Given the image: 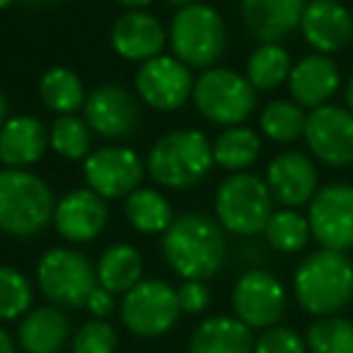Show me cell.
I'll return each instance as SVG.
<instances>
[{
    "label": "cell",
    "instance_id": "cell-8",
    "mask_svg": "<svg viewBox=\"0 0 353 353\" xmlns=\"http://www.w3.org/2000/svg\"><path fill=\"white\" fill-rule=\"evenodd\" d=\"M37 283L46 300L56 307H85L90 293L97 288V271L88 256L68 247L44 252L37 264Z\"/></svg>",
    "mask_w": 353,
    "mask_h": 353
},
{
    "label": "cell",
    "instance_id": "cell-17",
    "mask_svg": "<svg viewBox=\"0 0 353 353\" xmlns=\"http://www.w3.org/2000/svg\"><path fill=\"white\" fill-rule=\"evenodd\" d=\"M300 32L314 54H339L353 41V15L339 0H310L300 20Z\"/></svg>",
    "mask_w": 353,
    "mask_h": 353
},
{
    "label": "cell",
    "instance_id": "cell-22",
    "mask_svg": "<svg viewBox=\"0 0 353 353\" xmlns=\"http://www.w3.org/2000/svg\"><path fill=\"white\" fill-rule=\"evenodd\" d=\"M49 128L30 114L10 117L0 126V162L10 170H27L44 157Z\"/></svg>",
    "mask_w": 353,
    "mask_h": 353
},
{
    "label": "cell",
    "instance_id": "cell-21",
    "mask_svg": "<svg viewBox=\"0 0 353 353\" xmlns=\"http://www.w3.org/2000/svg\"><path fill=\"white\" fill-rule=\"evenodd\" d=\"M305 0H242V20L261 44H281L300 27Z\"/></svg>",
    "mask_w": 353,
    "mask_h": 353
},
{
    "label": "cell",
    "instance_id": "cell-23",
    "mask_svg": "<svg viewBox=\"0 0 353 353\" xmlns=\"http://www.w3.org/2000/svg\"><path fill=\"white\" fill-rule=\"evenodd\" d=\"M189 353H254V336L237 317L216 314L203 319L192 334Z\"/></svg>",
    "mask_w": 353,
    "mask_h": 353
},
{
    "label": "cell",
    "instance_id": "cell-36",
    "mask_svg": "<svg viewBox=\"0 0 353 353\" xmlns=\"http://www.w3.org/2000/svg\"><path fill=\"white\" fill-rule=\"evenodd\" d=\"M254 353H307V343L295 329L276 324L254 341Z\"/></svg>",
    "mask_w": 353,
    "mask_h": 353
},
{
    "label": "cell",
    "instance_id": "cell-26",
    "mask_svg": "<svg viewBox=\"0 0 353 353\" xmlns=\"http://www.w3.org/2000/svg\"><path fill=\"white\" fill-rule=\"evenodd\" d=\"M126 221L143 235H160L174 221V208L165 194L150 187H138L123 203Z\"/></svg>",
    "mask_w": 353,
    "mask_h": 353
},
{
    "label": "cell",
    "instance_id": "cell-5",
    "mask_svg": "<svg viewBox=\"0 0 353 353\" xmlns=\"http://www.w3.org/2000/svg\"><path fill=\"white\" fill-rule=\"evenodd\" d=\"M216 216L223 230L237 237H254L274 216V196L266 179L250 172H232L216 192Z\"/></svg>",
    "mask_w": 353,
    "mask_h": 353
},
{
    "label": "cell",
    "instance_id": "cell-41",
    "mask_svg": "<svg viewBox=\"0 0 353 353\" xmlns=\"http://www.w3.org/2000/svg\"><path fill=\"white\" fill-rule=\"evenodd\" d=\"M117 3H121V6H126L128 10H141V8L150 6L152 0H117Z\"/></svg>",
    "mask_w": 353,
    "mask_h": 353
},
{
    "label": "cell",
    "instance_id": "cell-7",
    "mask_svg": "<svg viewBox=\"0 0 353 353\" xmlns=\"http://www.w3.org/2000/svg\"><path fill=\"white\" fill-rule=\"evenodd\" d=\"M194 104L206 121L242 126L256 107V90L232 68H208L194 80Z\"/></svg>",
    "mask_w": 353,
    "mask_h": 353
},
{
    "label": "cell",
    "instance_id": "cell-12",
    "mask_svg": "<svg viewBox=\"0 0 353 353\" xmlns=\"http://www.w3.org/2000/svg\"><path fill=\"white\" fill-rule=\"evenodd\" d=\"M305 143L327 167L353 165V112L339 104H322L307 114Z\"/></svg>",
    "mask_w": 353,
    "mask_h": 353
},
{
    "label": "cell",
    "instance_id": "cell-40",
    "mask_svg": "<svg viewBox=\"0 0 353 353\" xmlns=\"http://www.w3.org/2000/svg\"><path fill=\"white\" fill-rule=\"evenodd\" d=\"M343 99H346V109L353 112V73L348 75L346 80V88H343Z\"/></svg>",
    "mask_w": 353,
    "mask_h": 353
},
{
    "label": "cell",
    "instance_id": "cell-38",
    "mask_svg": "<svg viewBox=\"0 0 353 353\" xmlns=\"http://www.w3.org/2000/svg\"><path fill=\"white\" fill-rule=\"evenodd\" d=\"M85 307L90 310V314H94L97 319L102 317H109V314L114 312V293H109L107 288H102V285H97V288L90 293L88 303H85Z\"/></svg>",
    "mask_w": 353,
    "mask_h": 353
},
{
    "label": "cell",
    "instance_id": "cell-27",
    "mask_svg": "<svg viewBox=\"0 0 353 353\" xmlns=\"http://www.w3.org/2000/svg\"><path fill=\"white\" fill-rule=\"evenodd\" d=\"M39 97L51 112L56 114H75L80 107H85V85L80 75L63 65L49 68L39 80Z\"/></svg>",
    "mask_w": 353,
    "mask_h": 353
},
{
    "label": "cell",
    "instance_id": "cell-45",
    "mask_svg": "<svg viewBox=\"0 0 353 353\" xmlns=\"http://www.w3.org/2000/svg\"><path fill=\"white\" fill-rule=\"evenodd\" d=\"M15 0H0V10H6V8H10Z\"/></svg>",
    "mask_w": 353,
    "mask_h": 353
},
{
    "label": "cell",
    "instance_id": "cell-2",
    "mask_svg": "<svg viewBox=\"0 0 353 353\" xmlns=\"http://www.w3.org/2000/svg\"><path fill=\"white\" fill-rule=\"evenodd\" d=\"M293 293L307 314H339L353 303V261L343 252H312L295 269Z\"/></svg>",
    "mask_w": 353,
    "mask_h": 353
},
{
    "label": "cell",
    "instance_id": "cell-1",
    "mask_svg": "<svg viewBox=\"0 0 353 353\" xmlns=\"http://www.w3.org/2000/svg\"><path fill=\"white\" fill-rule=\"evenodd\" d=\"M228 242L221 223L203 213H184L162 232V256L184 281H206L221 271Z\"/></svg>",
    "mask_w": 353,
    "mask_h": 353
},
{
    "label": "cell",
    "instance_id": "cell-31",
    "mask_svg": "<svg viewBox=\"0 0 353 353\" xmlns=\"http://www.w3.org/2000/svg\"><path fill=\"white\" fill-rule=\"evenodd\" d=\"M49 145L65 160H88L92 152V128L78 114H61L49 128Z\"/></svg>",
    "mask_w": 353,
    "mask_h": 353
},
{
    "label": "cell",
    "instance_id": "cell-18",
    "mask_svg": "<svg viewBox=\"0 0 353 353\" xmlns=\"http://www.w3.org/2000/svg\"><path fill=\"white\" fill-rule=\"evenodd\" d=\"M109 221L107 199H102L90 187L73 189L68 192L54 211V225L59 235L75 245L92 242L94 237L102 235Z\"/></svg>",
    "mask_w": 353,
    "mask_h": 353
},
{
    "label": "cell",
    "instance_id": "cell-34",
    "mask_svg": "<svg viewBox=\"0 0 353 353\" xmlns=\"http://www.w3.org/2000/svg\"><path fill=\"white\" fill-rule=\"evenodd\" d=\"M32 305V283L22 271L12 266H0V322L27 314Z\"/></svg>",
    "mask_w": 353,
    "mask_h": 353
},
{
    "label": "cell",
    "instance_id": "cell-39",
    "mask_svg": "<svg viewBox=\"0 0 353 353\" xmlns=\"http://www.w3.org/2000/svg\"><path fill=\"white\" fill-rule=\"evenodd\" d=\"M0 353H15V339L3 327H0Z\"/></svg>",
    "mask_w": 353,
    "mask_h": 353
},
{
    "label": "cell",
    "instance_id": "cell-35",
    "mask_svg": "<svg viewBox=\"0 0 353 353\" xmlns=\"http://www.w3.org/2000/svg\"><path fill=\"white\" fill-rule=\"evenodd\" d=\"M117 346V329L104 319H90L73 336V353H114Z\"/></svg>",
    "mask_w": 353,
    "mask_h": 353
},
{
    "label": "cell",
    "instance_id": "cell-33",
    "mask_svg": "<svg viewBox=\"0 0 353 353\" xmlns=\"http://www.w3.org/2000/svg\"><path fill=\"white\" fill-rule=\"evenodd\" d=\"M310 353H353V319L341 314L317 317L305 334Z\"/></svg>",
    "mask_w": 353,
    "mask_h": 353
},
{
    "label": "cell",
    "instance_id": "cell-44",
    "mask_svg": "<svg viewBox=\"0 0 353 353\" xmlns=\"http://www.w3.org/2000/svg\"><path fill=\"white\" fill-rule=\"evenodd\" d=\"M167 3H170V6H176L179 10H182V8L194 6V3H199V0H167Z\"/></svg>",
    "mask_w": 353,
    "mask_h": 353
},
{
    "label": "cell",
    "instance_id": "cell-42",
    "mask_svg": "<svg viewBox=\"0 0 353 353\" xmlns=\"http://www.w3.org/2000/svg\"><path fill=\"white\" fill-rule=\"evenodd\" d=\"M22 6H30V8H46V6H54L56 0H17Z\"/></svg>",
    "mask_w": 353,
    "mask_h": 353
},
{
    "label": "cell",
    "instance_id": "cell-11",
    "mask_svg": "<svg viewBox=\"0 0 353 353\" xmlns=\"http://www.w3.org/2000/svg\"><path fill=\"white\" fill-rule=\"evenodd\" d=\"M285 288L271 271L250 269L232 288L235 317L250 329H271L285 314Z\"/></svg>",
    "mask_w": 353,
    "mask_h": 353
},
{
    "label": "cell",
    "instance_id": "cell-25",
    "mask_svg": "<svg viewBox=\"0 0 353 353\" xmlns=\"http://www.w3.org/2000/svg\"><path fill=\"white\" fill-rule=\"evenodd\" d=\"M97 283L114 295H126L136 283H141L143 276V256L128 242L109 245L97 261Z\"/></svg>",
    "mask_w": 353,
    "mask_h": 353
},
{
    "label": "cell",
    "instance_id": "cell-30",
    "mask_svg": "<svg viewBox=\"0 0 353 353\" xmlns=\"http://www.w3.org/2000/svg\"><path fill=\"white\" fill-rule=\"evenodd\" d=\"M307 114L293 99H274L261 109L259 126L269 141L274 143H295L305 136Z\"/></svg>",
    "mask_w": 353,
    "mask_h": 353
},
{
    "label": "cell",
    "instance_id": "cell-4",
    "mask_svg": "<svg viewBox=\"0 0 353 353\" xmlns=\"http://www.w3.org/2000/svg\"><path fill=\"white\" fill-rule=\"evenodd\" d=\"M51 187L30 170H0V232L10 237L39 235L54 221Z\"/></svg>",
    "mask_w": 353,
    "mask_h": 353
},
{
    "label": "cell",
    "instance_id": "cell-3",
    "mask_svg": "<svg viewBox=\"0 0 353 353\" xmlns=\"http://www.w3.org/2000/svg\"><path fill=\"white\" fill-rule=\"evenodd\" d=\"M213 145L199 128H176L152 143L145 170L165 189H189L211 172Z\"/></svg>",
    "mask_w": 353,
    "mask_h": 353
},
{
    "label": "cell",
    "instance_id": "cell-24",
    "mask_svg": "<svg viewBox=\"0 0 353 353\" xmlns=\"http://www.w3.org/2000/svg\"><path fill=\"white\" fill-rule=\"evenodd\" d=\"M70 336V319L61 307H37L22 317L17 339L27 353H59Z\"/></svg>",
    "mask_w": 353,
    "mask_h": 353
},
{
    "label": "cell",
    "instance_id": "cell-20",
    "mask_svg": "<svg viewBox=\"0 0 353 353\" xmlns=\"http://www.w3.org/2000/svg\"><path fill=\"white\" fill-rule=\"evenodd\" d=\"M167 41V32L157 17L145 10H128L114 22L112 27V46L123 61H145L160 56Z\"/></svg>",
    "mask_w": 353,
    "mask_h": 353
},
{
    "label": "cell",
    "instance_id": "cell-14",
    "mask_svg": "<svg viewBox=\"0 0 353 353\" xmlns=\"http://www.w3.org/2000/svg\"><path fill=\"white\" fill-rule=\"evenodd\" d=\"M136 92L148 107L157 112L179 109L194 92L192 70L174 56H155L138 68Z\"/></svg>",
    "mask_w": 353,
    "mask_h": 353
},
{
    "label": "cell",
    "instance_id": "cell-32",
    "mask_svg": "<svg viewBox=\"0 0 353 353\" xmlns=\"http://www.w3.org/2000/svg\"><path fill=\"white\" fill-rule=\"evenodd\" d=\"M264 235L271 250L281 252V254H298L307 247L312 232H310L307 218L300 216L293 208H283V211H274Z\"/></svg>",
    "mask_w": 353,
    "mask_h": 353
},
{
    "label": "cell",
    "instance_id": "cell-9",
    "mask_svg": "<svg viewBox=\"0 0 353 353\" xmlns=\"http://www.w3.org/2000/svg\"><path fill=\"white\" fill-rule=\"evenodd\" d=\"M182 310L176 290L160 279L136 283L121 303V319L131 334L141 339H155L167 334L176 324Z\"/></svg>",
    "mask_w": 353,
    "mask_h": 353
},
{
    "label": "cell",
    "instance_id": "cell-19",
    "mask_svg": "<svg viewBox=\"0 0 353 353\" xmlns=\"http://www.w3.org/2000/svg\"><path fill=\"white\" fill-rule=\"evenodd\" d=\"M341 88V70L332 56L310 54L303 56L288 75V90L293 102L303 109H317L329 104V99Z\"/></svg>",
    "mask_w": 353,
    "mask_h": 353
},
{
    "label": "cell",
    "instance_id": "cell-43",
    "mask_svg": "<svg viewBox=\"0 0 353 353\" xmlns=\"http://www.w3.org/2000/svg\"><path fill=\"white\" fill-rule=\"evenodd\" d=\"M8 121V99L6 94H3V90H0V126Z\"/></svg>",
    "mask_w": 353,
    "mask_h": 353
},
{
    "label": "cell",
    "instance_id": "cell-37",
    "mask_svg": "<svg viewBox=\"0 0 353 353\" xmlns=\"http://www.w3.org/2000/svg\"><path fill=\"white\" fill-rule=\"evenodd\" d=\"M211 290L203 281H184L176 288V300H179V310L187 314H201L211 305Z\"/></svg>",
    "mask_w": 353,
    "mask_h": 353
},
{
    "label": "cell",
    "instance_id": "cell-28",
    "mask_svg": "<svg viewBox=\"0 0 353 353\" xmlns=\"http://www.w3.org/2000/svg\"><path fill=\"white\" fill-rule=\"evenodd\" d=\"M293 70V61L285 46L281 44H259L247 59L245 78L254 90H276L279 85L288 83V75Z\"/></svg>",
    "mask_w": 353,
    "mask_h": 353
},
{
    "label": "cell",
    "instance_id": "cell-29",
    "mask_svg": "<svg viewBox=\"0 0 353 353\" xmlns=\"http://www.w3.org/2000/svg\"><path fill=\"white\" fill-rule=\"evenodd\" d=\"M259 152L261 138L247 126L225 128L213 143V162L230 172H245L247 167L254 165Z\"/></svg>",
    "mask_w": 353,
    "mask_h": 353
},
{
    "label": "cell",
    "instance_id": "cell-6",
    "mask_svg": "<svg viewBox=\"0 0 353 353\" xmlns=\"http://www.w3.org/2000/svg\"><path fill=\"white\" fill-rule=\"evenodd\" d=\"M170 44L174 59L189 68H213L228 44L225 20L216 8L203 3L182 8L172 17Z\"/></svg>",
    "mask_w": 353,
    "mask_h": 353
},
{
    "label": "cell",
    "instance_id": "cell-10",
    "mask_svg": "<svg viewBox=\"0 0 353 353\" xmlns=\"http://www.w3.org/2000/svg\"><path fill=\"white\" fill-rule=\"evenodd\" d=\"M307 206L310 232L322 250L343 254L353 250V184H327L317 189Z\"/></svg>",
    "mask_w": 353,
    "mask_h": 353
},
{
    "label": "cell",
    "instance_id": "cell-15",
    "mask_svg": "<svg viewBox=\"0 0 353 353\" xmlns=\"http://www.w3.org/2000/svg\"><path fill=\"white\" fill-rule=\"evenodd\" d=\"M85 121L92 133L107 141L133 136L141 121L138 99L121 85H99L85 99Z\"/></svg>",
    "mask_w": 353,
    "mask_h": 353
},
{
    "label": "cell",
    "instance_id": "cell-13",
    "mask_svg": "<svg viewBox=\"0 0 353 353\" xmlns=\"http://www.w3.org/2000/svg\"><path fill=\"white\" fill-rule=\"evenodd\" d=\"M145 162L126 145H107L90 152L85 160V179L102 199H121L141 187Z\"/></svg>",
    "mask_w": 353,
    "mask_h": 353
},
{
    "label": "cell",
    "instance_id": "cell-16",
    "mask_svg": "<svg viewBox=\"0 0 353 353\" xmlns=\"http://www.w3.org/2000/svg\"><path fill=\"white\" fill-rule=\"evenodd\" d=\"M266 187L274 201H279L283 208H300L310 203L319 189L317 167L312 157L298 150L276 155L266 170Z\"/></svg>",
    "mask_w": 353,
    "mask_h": 353
}]
</instances>
